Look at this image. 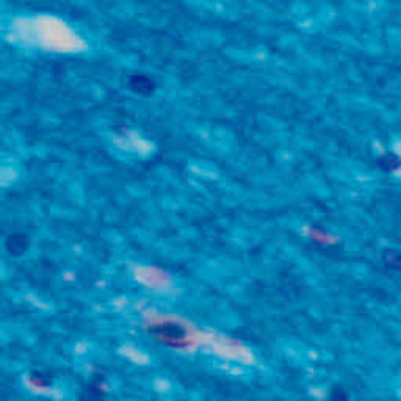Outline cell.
I'll return each instance as SVG.
<instances>
[{
    "label": "cell",
    "mask_w": 401,
    "mask_h": 401,
    "mask_svg": "<svg viewBox=\"0 0 401 401\" xmlns=\"http://www.w3.org/2000/svg\"><path fill=\"white\" fill-rule=\"evenodd\" d=\"M329 401H348V395L340 387H334L329 393Z\"/></svg>",
    "instance_id": "3957f363"
},
{
    "label": "cell",
    "mask_w": 401,
    "mask_h": 401,
    "mask_svg": "<svg viewBox=\"0 0 401 401\" xmlns=\"http://www.w3.org/2000/svg\"><path fill=\"white\" fill-rule=\"evenodd\" d=\"M5 248L11 256H22L29 250V237L24 233H13L7 238Z\"/></svg>",
    "instance_id": "6da1fadb"
},
{
    "label": "cell",
    "mask_w": 401,
    "mask_h": 401,
    "mask_svg": "<svg viewBox=\"0 0 401 401\" xmlns=\"http://www.w3.org/2000/svg\"><path fill=\"white\" fill-rule=\"evenodd\" d=\"M104 398L102 390V379L101 376H96L82 393V401H101Z\"/></svg>",
    "instance_id": "7a4b0ae2"
}]
</instances>
